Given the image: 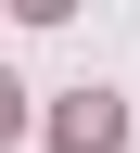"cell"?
I'll use <instances>...</instances> for the list:
<instances>
[{
	"label": "cell",
	"mask_w": 140,
	"mask_h": 153,
	"mask_svg": "<svg viewBox=\"0 0 140 153\" xmlns=\"http://www.w3.org/2000/svg\"><path fill=\"white\" fill-rule=\"evenodd\" d=\"M51 140H64V153H115V140H127V115H115V89H64V115H51Z\"/></svg>",
	"instance_id": "1"
},
{
	"label": "cell",
	"mask_w": 140,
	"mask_h": 153,
	"mask_svg": "<svg viewBox=\"0 0 140 153\" xmlns=\"http://www.w3.org/2000/svg\"><path fill=\"white\" fill-rule=\"evenodd\" d=\"M0 140H26V89H13V76H0Z\"/></svg>",
	"instance_id": "2"
}]
</instances>
